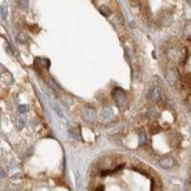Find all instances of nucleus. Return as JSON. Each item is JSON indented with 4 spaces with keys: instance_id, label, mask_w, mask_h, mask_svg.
I'll return each instance as SVG.
<instances>
[{
    "instance_id": "nucleus-1",
    "label": "nucleus",
    "mask_w": 191,
    "mask_h": 191,
    "mask_svg": "<svg viewBox=\"0 0 191 191\" xmlns=\"http://www.w3.org/2000/svg\"><path fill=\"white\" fill-rule=\"evenodd\" d=\"M113 97H115V99H116L117 105H118L120 109L126 107L127 99H126L125 93L123 92V90H120V89H116V90L113 91Z\"/></svg>"
},
{
    "instance_id": "nucleus-2",
    "label": "nucleus",
    "mask_w": 191,
    "mask_h": 191,
    "mask_svg": "<svg viewBox=\"0 0 191 191\" xmlns=\"http://www.w3.org/2000/svg\"><path fill=\"white\" fill-rule=\"evenodd\" d=\"M83 117L86 122H93L97 118V113L93 109H85L83 111Z\"/></svg>"
},
{
    "instance_id": "nucleus-3",
    "label": "nucleus",
    "mask_w": 191,
    "mask_h": 191,
    "mask_svg": "<svg viewBox=\"0 0 191 191\" xmlns=\"http://www.w3.org/2000/svg\"><path fill=\"white\" fill-rule=\"evenodd\" d=\"M159 165H160L162 167H164V169H170V167H172V166L175 165V160H173L172 157H170V156L163 157V158L159 160Z\"/></svg>"
},
{
    "instance_id": "nucleus-4",
    "label": "nucleus",
    "mask_w": 191,
    "mask_h": 191,
    "mask_svg": "<svg viewBox=\"0 0 191 191\" xmlns=\"http://www.w3.org/2000/svg\"><path fill=\"white\" fill-rule=\"evenodd\" d=\"M166 78H167V80L170 82V84H175V82L178 80V78H177V72H175L173 70H170V71L166 73Z\"/></svg>"
},
{
    "instance_id": "nucleus-5",
    "label": "nucleus",
    "mask_w": 191,
    "mask_h": 191,
    "mask_svg": "<svg viewBox=\"0 0 191 191\" xmlns=\"http://www.w3.org/2000/svg\"><path fill=\"white\" fill-rule=\"evenodd\" d=\"M160 95H162V91H160V87H155L152 91H151V99L154 100V101H157L160 99Z\"/></svg>"
},
{
    "instance_id": "nucleus-6",
    "label": "nucleus",
    "mask_w": 191,
    "mask_h": 191,
    "mask_svg": "<svg viewBox=\"0 0 191 191\" xmlns=\"http://www.w3.org/2000/svg\"><path fill=\"white\" fill-rule=\"evenodd\" d=\"M68 132H70V134H71L73 138H76V139H80V132H79V127L78 126H76V127L70 126Z\"/></svg>"
},
{
    "instance_id": "nucleus-7",
    "label": "nucleus",
    "mask_w": 191,
    "mask_h": 191,
    "mask_svg": "<svg viewBox=\"0 0 191 191\" xmlns=\"http://www.w3.org/2000/svg\"><path fill=\"white\" fill-rule=\"evenodd\" d=\"M101 117H103V119H105V120L111 119V118L113 117V113H112L111 109H106V110H104V111H103V113H101Z\"/></svg>"
},
{
    "instance_id": "nucleus-8",
    "label": "nucleus",
    "mask_w": 191,
    "mask_h": 191,
    "mask_svg": "<svg viewBox=\"0 0 191 191\" xmlns=\"http://www.w3.org/2000/svg\"><path fill=\"white\" fill-rule=\"evenodd\" d=\"M62 101H63L67 107H71V106H72V104H73L72 98H71L70 95H64L63 97H62Z\"/></svg>"
},
{
    "instance_id": "nucleus-9",
    "label": "nucleus",
    "mask_w": 191,
    "mask_h": 191,
    "mask_svg": "<svg viewBox=\"0 0 191 191\" xmlns=\"http://www.w3.org/2000/svg\"><path fill=\"white\" fill-rule=\"evenodd\" d=\"M99 11H100V13H101L104 17H110V14H111L110 8H109L107 6H104V5L99 7Z\"/></svg>"
},
{
    "instance_id": "nucleus-10",
    "label": "nucleus",
    "mask_w": 191,
    "mask_h": 191,
    "mask_svg": "<svg viewBox=\"0 0 191 191\" xmlns=\"http://www.w3.org/2000/svg\"><path fill=\"white\" fill-rule=\"evenodd\" d=\"M48 85H50V87L53 89L54 91H58V90H59V86L56 84V82H54L53 79H50V80H48Z\"/></svg>"
},
{
    "instance_id": "nucleus-11",
    "label": "nucleus",
    "mask_w": 191,
    "mask_h": 191,
    "mask_svg": "<svg viewBox=\"0 0 191 191\" xmlns=\"http://www.w3.org/2000/svg\"><path fill=\"white\" fill-rule=\"evenodd\" d=\"M52 106H53V109H54V111H56V113H57V115H58V116H59L60 118H64V113H63V112H62V110H60V107H59L58 105H56V104H53Z\"/></svg>"
},
{
    "instance_id": "nucleus-12",
    "label": "nucleus",
    "mask_w": 191,
    "mask_h": 191,
    "mask_svg": "<svg viewBox=\"0 0 191 191\" xmlns=\"http://www.w3.org/2000/svg\"><path fill=\"white\" fill-rule=\"evenodd\" d=\"M0 14H1L2 19L6 18V15H7V6H0Z\"/></svg>"
},
{
    "instance_id": "nucleus-13",
    "label": "nucleus",
    "mask_w": 191,
    "mask_h": 191,
    "mask_svg": "<svg viewBox=\"0 0 191 191\" xmlns=\"http://www.w3.org/2000/svg\"><path fill=\"white\" fill-rule=\"evenodd\" d=\"M17 125H18L19 129L24 127L25 126V119H24V118H18V119H17Z\"/></svg>"
},
{
    "instance_id": "nucleus-14",
    "label": "nucleus",
    "mask_w": 191,
    "mask_h": 191,
    "mask_svg": "<svg viewBox=\"0 0 191 191\" xmlns=\"http://www.w3.org/2000/svg\"><path fill=\"white\" fill-rule=\"evenodd\" d=\"M18 109H19V112H20V113H26L29 107H27L26 105H19V107H18Z\"/></svg>"
},
{
    "instance_id": "nucleus-15",
    "label": "nucleus",
    "mask_w": 191,
    "mask_h": 191,
    "mask_svg": "<svg viewBox=\"0 0 191 191\" xmlns=\"http://www.w3.org/2000/svg\"><path fill=\"white\" fill-rule=\"evenodd\" d=\"M112 172H113L112 170H104V171H101V172H100V176H101V177H106V176L111 175Z\"/></svg>"
},
{
    "instance_id": "nucleus-16",
    "label": "nucleus",
    "mask_w": 191,
    "mask_h": 191,
    "mask_svg": "<svg viewBox=\"0 0 191 191\" xmlns=\"http://www.w3.org/2000/svg\"><path fill=\"white\" fill-rule=\"evenodd\" d=\"M1 177H5V171H4L2 167H0V178H1Z\"/></svg>"
},
{
    "instance_id": "nucleus-17",
    "label": "nucleus",
    "mask_w": 191,
    "mask_h": 191,
    "mask_svg": "<svg viewBox=\"0 0 191 191\" xmlns=\"http://www.w3.org/2000/svg\"><path fill=\"white\" fill-rule=\"evenodd\" d=\"M144 138H145V137H144V134H140V143H142V144L145 142V139H144Z\"/></svg>"
}]
</instances>
